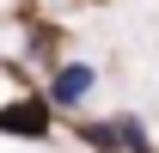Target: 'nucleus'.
Returning a JSON list of instances; mask_svg holds the SVG:
<instances>
[{"mask_svg": "<svg viewBox=\"0 0 159 153\" xmlns=\"http://www.w3.org/2000/svg\"><path fill=\"white\" fill-rule=\"evenodd\" d=\"M92 86H98V67L92 61H61L55 74H49V104H86L92 98Z\"/></svg>", "mask_w": 159, "mask_h": 153, "instance_id": "nucleus-1", "label": "nucleus"}, {"mask_svg": "<svg viewBox=\"0 0 159 153\" xmlns=\"http://www.w3.org/2000/svg\"><path fill=\"white\" fill-rule=\"evenodd\" d=\"M80 141H86V147H104V153H116L122 141H129V135H122V116H116V123H86V129H80Z\"/></svg>", "mask_w": 159, "mask_h": 153, "instance_id": "nucleus-3", "label": "nucleus"}, {"mask_svg": "<svg viewBox=\"0 0 159 153\" xmlns=\"http://www.w3.org/2000/svg\"><path fill=\"white\" fill-rule=\"evenodd\" d=\"M0 129L6 135H43L49 129V104H6L0 110Z\"/></svg>", "mask_w": 159, "mask_h": 153, "instance_id": "nucleus-2", "label": "nucleus"}, {"mask_svg": "<svg viewBox=\"0 0 159 153\" xmlns=\"http://www.w3.org/2000/svg\"><path fill=\"white\" fill-rule=\"evenodd\" d=\"M122 135H129V141H122L129 153H153V141L141 135V123H135V116H122Z\"/></svg>", "mask_w": 159, "mask_h": 153, "instance_id": "nucleus-4", "label": "nucleus"}]
</instances>
